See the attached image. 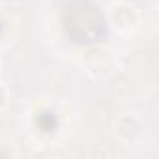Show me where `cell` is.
Returning a JSON list of instances; mask_svg holds the SVG:
<instances>
[{
  "instance_id": "obj_1",
  "label": "cell",
  "mask_w": 159,
  "mask_h": 159,
  "mask_svg": "<svg viewBox=\"0 0 159 159\" xmlns=\"http://www.w3.org/2000/svg\"><path fill=\"white\" fill-rule=\"evenodd\" d=\"M62 23L66 36L81 45L98 43L107 34V25L101 11L86 0L67 2L62 11Z\"/></svg>"
}]
</instances>
